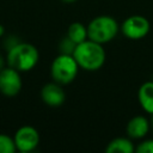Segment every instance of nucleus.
<instances>
[{"label": "nucleus", "instance_id": "nucleus-2", "mask_svg": "<svg viewBox=\"0 0 153 153\" xmlns=\"http://www.w3.org/2000/svg\"><path fill=\"white\" fill-rule=\"evenodd\" d=\"M39 60L37 48L30 43L18 42L7 50V65L19 72H29L33 69Z\"/></svg>", "mask_w": 153, "mask_h": 153}, {"label": "nucleus", "instance_id": "nucleus-5", "mask_svg": "<svg viewBox=\"0 0 153 153\" xmlns=\"http://www.w3.org/2000/svg\"><path fill=\"white\" fill-rule=\"evenodd\" d=\"M149 29H151V24L148 19L139 14H134L124 19V22L120 27L122 33L128 39H133V41H137L146 37L149 32Z\"/></svg>", "mask_w": 153, "mask_h": 153}, {"label": "nucleus", "instance_id": "nucleus-1", "mask_svg": "<svg viewBox=\"0 0 153 153\" xmlns=\"http://www.w3.org/2000/svg\"><path fill=\"white\" fill-rule=\"evenodd\" d=\"M73 57L75 59L79 68L87 72H94L103 67L105 63L106 54L103 44L87 38L86 41L76 44Z\"/></svg>", "mask_w": 153, "mask_h": 153}, {"label": "nucleus", "instance_id": "nucleus-10", "mask_svg": "<svg viewBox=\"0 0 153 153\" xmlns=\"http://www.w3.org/2000/svg\"><path fill=\"white\" fill-rule=\"evenodd\" d=\"M137 100L145 112L153 115V81H146L139 87Z\"/></svg>", "mask_w": 153, "mask_h": 153}, {"label": "nucleus", "instance_id": "nucleus-18", "mask_svg": "<svg viewBox=\"0 0 153 153\" xmlns=\"http://www.w3.org/2000/svg\"><path fill=\"white\" fill-rule=\"evenodd\" d=\"M4 35V27L0 25V36H2Z\"/></svg>", "mask_w": 153, "mask_h": 153}, {"label": "nucleus", "instance_id": "nucleus-6", "mask_svg": "<svg viewBox=\"0 0 153 153\" xmlns=\"http://www.w3.org/2000/svg\"><path fill=\"white\" fill-rule=\"evenodd\" d=\"M23 86L19 71L12 67H4L0 69V92L6 97L17 96Z\"/></svg>", "mask_w": 153, "mask_h": 153}, {"label": "nucleus", "instance_id": "nucleus-8", "mask_svg": "<svg viewBox=\"0 0 153 153\" xmlns=\"http://www.w3.org/2000/svg\"><path fill=\"white\" fill-rule=\"evenodd\" d=\"M42 100L50 108H59L66 100V93L62 88V85L53 81L45 84L41 90Z\"/></svg>", "mask_w": 153, "mask_h": 153}, {"label": "nucleus", "instance_id": "nucleus-7", "mask_svg": "<svg viewBox=\"0 0 153 153\" xmlns=\"http://www.w3.org/2000/svg\"><path fill=\"white\" fill-rule=\"evenodd\" d=\"M13 139H14L17 151L23 153H29L35 151L39 143V134L37 129L31 126L20 127L16 131Z\"/></svg>", "mask_w": 153, "mask_h": 153}, {"label": "nucleus", "instance_id": "nucleus-15", "mask_svg": "<svg viewBox=\"0 0 153 153\" xmlns=\"http://www.w3.org/2000/svg\"><path fill=\"white\" fill-rule=\"evenodd\" d=\"M135 151L137 153H153V139L141 141L135 147Z\"/></svg>", "mask_w": 153, "mask_h": 153}, {"label": "nucleus", "instance_id": "nucleus-9", "mask_svg": "<svg viewBox=\"0 0 153 153\" xmlns=\"http://www.w3.org/2000/svg\"><path fill=\"white\" fill-rule=\"evenodd\" d=\"M151 129V122L142 115L134 116L127 123V135L131 140H141L143 139Z\"/></svg>", "mask_w": 153, "mask_h": 153}, {"label": "nucleus", "instance_id": "nucleus-3", "mask_svg": "<svg viewBox=\"0 0 153 153\" xmlns=\"http://www.w3.org/2000/svg\"><path fill=\"white\" fill-rule=\"evenodd\" d=\"M120 26L111 16L94 17L87 25V38L99 44L111 42L118 33Z\"/></svg>", "mask_w": 153, "mask_h": 153}, {"label": "nucleus", "instance_id": "nucleus-12", "mask_svg": "<svg viewBox=\"0 0 153 153\" xmlns=\"http://www.w3.org/2000/svg\"><path fill=\"white\" fill-rule=\"evenodd\" d=\"M67 36L76 44L87 39V26L79 22L72 23L67 29Z\"/></svg>", "mask_w": 153, "mask_h": 153}, {"label": "nucleus", "instance_id": "nucleus-11", "mask_svg": "<svg viewBox=\"0 0 153 153\" xmlns=\"http://www.w3.org/2000/svg\"><path fill=\"white\" fill-rule=\"evenodd\" d=\"M135 151L130 137H115L105 147L106 153H133Z\"/></svg>", "mask_w": 153, "mask_h": 153}, {"label": "nucleus", "instance_id": "nucleus-4", "mask_svg": "<svg viewBox=\"0 0 153 153\" xmlns=\"http://www.w3.org/2000/svg\"><path fill=\"white\" fill-rule=\"evenodd\" d=\"M79 66L73 55L60 54L57 55L50 66V74L54 81L61 85L71 84L78 75Z\"/></svg>", "mask_w": 153, "mask_h": 153}, {"label": "nucleus", "instance_id": "nucleus-13", "mask_svg": "<svg viewBox=\"0 0 153 153\" xmlns=\"http://www.w3.org/2000/svg\"><path fill=\"white\" fill-rule=\"evenodd\" d=\"M16 151L14 139L6 134H0V153H14Z\"/></svg>", "mask_w": 153, "mask_h": 153}, {"label": "nucleus", "instance_id": "nucleus-16", "mask_svg": "<svg viewBox=\"0 0 153 153\" xmlns=\"http://www.w3.org/2000/svg\"><path fill=\"white\" fill-rule=\"evenodd\" d=\"M4 63H5V60H4L2 55L0 54V69H2V68H4Z\"/></svg>", "mask_w": 153, "mask_h": 153}, {"label": "nucleus", "instance_id": "nucleus-14", "mask_svg": "<svg viewBox=\"0 0 153 153\" xmlns=\"http://www.w3.org/2000/svg\"><path fill=\"white\" fill-rule=\"evenodd\" d=\"M76 47V43H74L68 36H66L65 38L61 39L60 44H59V49H60V54H67V55H73L74 49Z\"/></svg>", "mask_w": 153, "mask_h": 153}, {"label": "nucleus", "instance_id": "nucleus-17", "mask_svg": "<svg viewBox=\"0 0 153 153\" xmlns=\"http://www.w3.org/2000/svg\"><path fill=\"white\" fill-rule=\"evenodd\" d=\"M62 2H66V4H73V2H75L76 0H61Z\"/></svg>", "mask_w": 153, "mask_h": 153}, {"label": "nucleus", "instance_id": "nucleus-19", "mask_svg": "<svg viewBox=\"0 0 153 153\" xmlns=\"http://www.w3.org/2000/svg\"><path fill=\"white\" fill-rule=\"evenodd\" d=\"M151 126L153 127V115H152V118H151Z\"/></svg>", "mask_w": 153, "mask_h": 153}]
</instances>
